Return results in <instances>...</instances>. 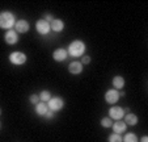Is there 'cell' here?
<instances>
[{"mask_svg":"<svg viewBox=\"0 0 148 142\" xmlns=\"http://www.w3.org/2000/svg\"><path fill=\"white\" fill-rule=\"evenodd\" d=\"M85 50H87V46H85V44H84L83 41H80V39L72 41L67 47L68 55L73 57V58H80V57H83Z\"/></svg>","mask_w":148,"mask_h":142,"instance_id":"cell-1","label":"cell"},{"mask_svg":"<svg viewBox=\"0 0 148 142\" xmlns=\"http://www.w3.org/2000/svg\"><path fill=\"white\" fill-rule=\"evenodd\" d=\"M14 24H16V17H14V15L12 12L9 11L0 12V29H5V30L13 29Z\"/></svg>","mask_w":148,"mask_h":142,"instance_id":"cell-2","label":"cell"},{"mask_svg":"<svg viewBox=\"0 0 148 142\" xmlns=\"http://www.w3.org/2000/svg\"><path fill=\"white\" fill-rule=\"evenodd\" d=\"M47 107H49V111L55 113V112H59L64 108V100L60 96H54V98H51L47 101Z\"/></svg>","mask_w":148,"mask_h":142,"instance_id":"cell-3","label":"cell"},{"mask_svg":"<svg viewBox=\"0 0 148 142\" xmlns=\"http://www.w3.org/2000/svg\"><path fill=\"white\" fill-rule=\"evenodd\" d=\"M26 54L23 51H13V53L9 54V62L14 66H21L26 62Z\"/></svg>","mask_w":148,"mask_h":142,"instance_id":"cell-4","label":"cell"},{"mask_svg":"<svg viewBox=\"0 0 148 142\" xmlns=\"http://www.w3.org/2000/svg\"><path fill=\"white\" fill-rule=\"evenodd\" d=\"M36 30L38 32L41 36H46V34H49L50 30H51L50 24H49L47 21H45L43 19L38 20V21L36 22Z\"/></svg>","mask_w":148,"mask_h":142,"instance_id":"cell-5","label":"cell"},{"mask_svg":"<svg viewBox=\"0 0 148 142\" xmlns=\"http://www.w3.org/2000/svg\"><path fill=\"white\" fill-rule=\"evenodd\" d=\"M125 109L122 107H118V105H114L109 109V117L112 120H115V121H119L121 118H123L125 116Z\"/></svg>","mask_w":148,"mask_h":142,"instance_id":"cell-6","label":"cell"},{"mask_svg":"<svg viewBox=\"0 0 148 142\" xmlns=\"http://www.w3.org/2000/svg\"><path fill=\"white\" fill-rule=\"evenodd\" d=\"M4 41L8 45H16L18 42V33L14 29H9L4 34Z\"/></svg>","mask_w":148,"mask_h":142,"instance_id":"cell-7","label":"cell"},{"mask_svg":"<svg viewBox=\"0 0 148 142\" xmlns=\"http://www.w3.org/2000/svg\"><path fill=\"white\" fill-rule=\"evenodd\" d=\"M119 91H117V89H109V91H106V94H105V100H106L108 104H115L118 100H119Z\"/></svg>","mask_w":148,"mask_h":142,"instance_id":"cell-8","label":"cell"},{"mask_svg":"<svg viewBox=\"0 0 148 142\" xmlns=\"http://www.w3.org/2000/svg\"><path fill=\"white\" fill-rule=\"evenodd\" d=\"M29 29H30V25H29V22L26 20H17L16 24H14V30L17 33L24 34L26 32H29Z\"/></svg>","mask_w":148,"mask_h":142,"instance_id":"cell-9","label":"cell"},{"mask_svg":"<svg viewBox=\"0 0 148 142\" xmlns=\"http://www.w3.org/2000/svg\"><path fill=\"white\" fill-rule=\"evenodd\" d=\"M67 57H68V53L63 47H59V49L54 50V53H53V58L55 62H63L67 59Z\"/></svg>","mask_w":148,"mask_h":142,"instance_id":"cell-10","label":"cell"},{"mask_svg":"<svg viewBox=\"0 0 148 142\" xmlns=\"http://www.w3.org/2000/svg\"><path fill=\"white\" fill-rule=\"evenodd\" d=\"M68 71H70L71 74H73V75L81 74V71H83V64H81V62H79V61L71 62V63L68 64Z\"/></svg>","mask_w":148,"mask_h":142,"instance_id":"cell-11","label":"cell"},{"mask_svg":"<svg viewBox=\"0 0 148 142\" xmlns=\"http://www.w3.org/2000/svg\"><path fill=\"white\" fill-rule=\"evenodd\" d=\"M50 28H51V30H54L55 33H60V32L64 29V22L60 19H54L53 21L50 22Z\"/></svg>","mask_w":148,"mask_h":142,"instance_id":"cell-12","label":"cell"},{"mask_svg":"<svg viewBox=\"0 0 148 142\" xmlns=\"http://www.w3.org/2000/svg\"><path fill=\"white\" fill-rule=\"evenodd\" d=\"M113 128V132L117 134H122L126 132V129H127V125L125 124V121H114L112 125Z\"/></svg>","mask_w":148,"mask_h":142,"instance_id":"cell-13","label":"cell"},{"mask_svg":"<svg viewBox=\"0 0 148 142\" xmlns=\"http://www.w3.org/2000/svg\"><path fill=\"white\" fill-rule=\"evenodd\" d=\"M47 111H49L47 103H42V101H39V103L36 105V113L38 114V116H45V114L47 113Z\"/></svg>","mask_w":148,"mask_h":142,"instance_id":"cell-14","label":"cell"},{"mask_svg":"<svg viewBox=\"0 0 148 142\" xmlns=\"http://www.w3.org/2000/svg\"><path fill=\"white\" fill-rule=\"evenodd\" d=\"M138 116L136 114H134V113H127L125 116V124L126 125H130V126H134V125H136L138 124Z\"/></svg>","mask_w":148,"mask_h":142,"instance_id":"cell-15","label":"cell"},{"mask_svg":"<svg viewBox=\"0 0 148 142\" xmlns=\"http://www.w3.org/2000/svg\"><path fill=\"white\" fill-rule=\"evenodd\" d=\"M113 87H114V89H122L123 87H125V79L122 78V76H119V75H117V76H114L113 78Z\"/></svg>","mask_w":148,"mask_h":142,"instance_id":"cell-16","label":"cell"},{"mask_svg":"<svg viewBox=\"0 0 148 142\" xmlns=\"http://www.w3.org/2000/svg\"><path fill=\"white\" fill-rule=\"evenodd\" d=\"M39 100L42 101V103H47L49 100H50L53 96H51V92L50 91H46V89H43V91L39 92Z\"/></svg>","mask_w":148,"mask_h":142,"instance_id":"cell-17","label":"cell"},{"mask_svg":"<svg viewBox=\"0 0 148 142\" xmlns=\"http://www.w3.org/2000/svg\"><path fill=\"white\" fill-rule=\"evenodd\" d=\"M122 139L123 142H138V137L135 133H127Z\"/></svg>","mask_w":148,"mask_h":142,"instance_id":"cell-18","label":"cell"},{"mask_svg":"<svg viewBox=\"0 0 148 142\" xmlns=\"http://www.w3.org/2000/svg\"><path fill=\"white\" fill-rule=\"evenodd\" d=\"M112 125H113V120L110 117H103V118H101V126H102V128H112Z\"/></svg>","mask_w":148,"mask_h":142,"instance_id":"cell-19","label":"cell"},{"mask_svg":"<svg viewBox=\"0 0 148 142\" xmlns=\"http://www.w3.org/2000/svg\"><path fill=\"white\" fill-rule=\"evenodd\" d=\"M108 141L109 142H123V139H122V137H121V134L112 133L109 136V138H108Z\"/></svg>","mask_w":148,"mask_h":142,"instance_id":"cell-20","label":"cell"},{"mask_svg":"<svg viewBox=\"0 0 148 142\" xmlns=\"http://www.w3.org/2000/svg\"><path fill=\"white\" fill-rule=\"evenodd\" d=\"M29 101H30V104H33V105H37V104H38L41 100H39V96H38V95H30Z\"/></svg>","mask_w":148,"mask_h":142,"instance_id":"cell-21","label":"cell"},{"mask_svg":"<svg viewBox=\"0 0 148 142\" xmlns=\"http://www.w3.org/2000/svg\"><path fill=\"white\" fill-rule=\"evenodd\" d=\"M88 63H90V57H88V55L81 57V64H88Z\"/></svg>","mask_w":148,"mask_h":142,"instance_id":"cell-22","label":"cell"},{"mask_svg":"<svg viewBox=\"0 0 148 142\" xmlns=\"http://www.w3.org/2000/svg\"><path fill=\"white\" fill-rule=\"evenodd\" d=\"M43 20H45V21H47L49 24H50V22H51V21H53V20H54V17L51 16L50 13H46V15H45V17H43Z\"/></svg>","mask_w":148,"mask_h":142,"instance_id":"cell-23","label":"cell"},{"mask_svg":"<svg viewBox=\"0 0 148 142\" xmlns=\"http://www.w3.org/2000/svg\"><path fill=\"white\" fill-rule=\"evenodd\" d=\"M43 117H45V118H47V120H51V118H53V117H54V112L47 111V113H46Z\"/></svg>","mask_w":148,"mask_h":142,"instance_id":"cell-24","label":"cell"},{"mask_svg":"<svg viewBox=\"0 0 148 142\" xmlns=\"http://www.w3.org/2000/svg\"><path fill=\"white\" fill-rule=\"evenodd\" d=\"M140 142H148V137L147 136H143L142 139H140Z\"/></svg>","mask_w":148,"mask_h":142,"instance_id":"cell-25","label":"cell"},{"mask_svg":"<svg viewBox=\"0 0 148 142\" xmlns=\"http://www.w3.org/2000/svg\"><path fill=\"white\" fill-rule=\"evenodd\" d=\"M125 95H126L125 91H121V92H119V96H125Z\"/></svg>","mask_w":148,"mask_h":142,"instance_id":"cell-26","label":"cell"},{"mask_svg":"<svg viewBox=\"0 0 148 142\" xmlns=\"http://www.w3.org/2000/svg\"><path fill=\"white\" fill-rule=\"evenodd\" d=\"M0 114H1V109H0Z\"/></svg>","mask_w":148,"mask_h":142,"instance_id":"cell-27","label":"cell"},{"mask_svg":"<svg viewBox=\"0 0 148 142\" xmlns=\"http://www.w3.org/2000/svg\"><path fill=\"white\" fill-rule=\"evenodd\" d=\"M0 126H1V125H0Z\"/></svg>","mask_w":148,"mask_h":142,"instance_id":"cell-28","label":"cell"}]
</instances>
